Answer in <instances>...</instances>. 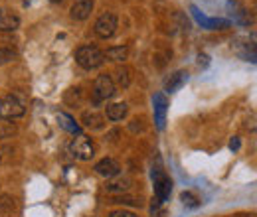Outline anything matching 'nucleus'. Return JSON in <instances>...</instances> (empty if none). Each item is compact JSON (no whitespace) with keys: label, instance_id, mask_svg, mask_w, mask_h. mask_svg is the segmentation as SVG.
I'll use <instances>...</instances> for the list:
<instances>
[{"label":"nucleus","instance_id":"obj_1","mask_svg":"<svg viewBox=\"0 0 257 217\" xmlns=\"http://www.w3.org/2000/svg\"><path fill=\"white\" fill-rule=\"evenodd\" d=\"M75 62L79 67H83V69H97V67H101L103 62H105V54L95 48V46H83V48H79L77 52H75Z\"/></svg>","mask_w":257,"mask_h":217},{"label":"nucleus","instance_id":"obj_2","mask_svg":"<svg viewBox=\"0 0 257 217\" xmlns=\"http://www.w3.org/2000/svg\"><path fill=\"white\" fill-rule=\"evenodd\" d=\"M26 113V107L20 99H16L14 95H6L0 99V117L6 119V121H12V119H20L22 115Z\"/></svg>","mask_w":257,"mask_h":217},{"label":"nucleus","instance_id":"obj_3","mask_svg":"<svg viewBox=\"0 0 257 217\" xmlns=\"http://www.w3.org/2000/svg\"><path fill=\"white\" fill-rule=\"evenodd\" d=\"M69 152H71L73 158L87 162V160H91L93 154H95V146H93V142H91L87 136L79 134L77 138L71 140V144H69Z\"/></svg>","mask_w":257,"mask_h":217},{"label":"nucleus","instance_id":"obj_4","mask_svg":"<svg viewBox=\"0 0 257 217\" xmlns=\"http://www.w3.org/2000/svg\"><path fill=\"white\" fill-rule=\"evenodd\" d=\"M117 16L113 14V12H105V14H101L99 18H97L95 26H93V32H95V36L99 38H103V40H107V38H111L115 32H117Z\"/></svg>","mask_w":257,"mask_h":217},{"label":"nucleus","instance_id":"obj_5","mask_svg":"<svg viewBox=\"0 0 257 217\" xmlns=\"http://www.w3.org/2000/svg\"><path fill=\"white\" fill-rule=\"evenodd\" d=\"M153 180H155V193H157V199L159 201H166L172 193V180L164 174L162 168L153 170Z\"/></svg>","mask_w":257,"mask_h":217},{"label":"nucleus","instance_id":"obj_6","mask_svg":"<svg viewBox=\"0 0 257 217\" xmlns=\"http://www.w3.org/2000/svg\"><path fill=\"white\" fill-rule=\"evenodd\" d=\"M115 95V85H113V79L109 75H99L95 79V85H93V101L101 103V101H107Z\"/></svg>","mask_w":257,"mask_h":217},{"label":"nucleus","instance_id":"obj_7","mask_svg":"<svg viewBox=\"0 0 257 217\" xmlns=\"http://www.w3.org/2000/svg\"><path fill=\"white\" fill-rule=\"evenodd\" d=\"M95 172L99 174V176H103V178L111 180V178L119 176L121 166H119V162H117V160H113V158H103V160H99V162L95 164Z\"/></svg>","mask_w":257,"mask_h":217},{"label":"nucleus","instance_id":"obj_8","mask_svg":"<svg viewBox=\"0 0 257 217\" xmlns=\"http://www.w3.org/2000/svg\"><path fill=\"white\" fill-rule=\"evenodd\" d=\"M153 103H155V123L159 126V130L164 128V123H166V111H168V101H166V97L162 93H157L155 95V99H153Z\"/></svg>","mask_w":257,"mask_h":217},{"label":"nucleus","instance_id":"obj_9","mask_svg":"<svg viewBox=\"0 0 257 217\" xmlns=\"http://www.w3.org/2000/svg\"><path fill=\"white\" fill-rule=\"evenodd\" d=\"M186 81H188V71L178 69L176 73H172V75L166 79L164 91H166V93H174V91H178L182 85H186Z\"/></svg>","mask_w":257,"mask_h":217},{"label":"nucleus","instance_id":"obj_10","mask_svg":"<svg viewBox=\"0 0 257 217\" xmlns=\"http://www.w3.org/2000/svg\"><path fill=\"white\" fill-rule=\"evenodd\" d=\"M20 28V18L6 10V8H0V30L2 32H14Z\"/></svg>","mask_w":257,"mask_h":217},{"label":"nucleus","instance_id":"obj_11","mask_svg":"<svg viewBox=\"0 0 257 217\" xmlns=\"http://www.w3.org/2000/svg\"><path fill=\"white\" fill-rule=\"evenodd\" d=\"M93 10V0H77L73 6H71V18L73 20H87L89 14Z\"/></svg>","mask_w":257,"mask_h":217},{"label":"nucleus","instance_id":"obj_12","mask_svg":"<svg viewBox=\"0 0 257 217\" xmlns=\"http://www.w3.org/2000/svg\"><path fill=\"white\" fill-rule=\"evenodd\" d=\"M56 119H58V124L64 128V130H67V132H71V134H81V126L75 123L67 113H58L56 115Z\"/></svg>","mask_w":257,"mask_h":217},{"label":"nucleus","instance_id":"obj_13","mask_svg":"<svg viewBox=\"0 0 257 217\" xmlns=\"http://www.w3.org/2000/svg\"><path fill=\"white\" fill-rule=\"evenodd\" d=\"M192 12H194V16H196V20H198L204 28H208V30H220V28H225V26H227V20H210V18L202 16L196 6H192Z\"/></svg>","mask_w":257,"mask_h":217},{"label":"nucleus","instance_id":"obj_14","mask_svg":"<svg viewBox=\"0 0 257 217\" xmlns=\"http://www.w3.org/2000/svg\"><path fill=\"white\" fill-rule=\"evenodd\" d=\"M127 105L125 103H113V105H109L107 107V119L109 121H123L125 117H127Z\"/></svg>","mask_w":257,"mask_h":217},{"label":"nucleus","instance_id":"obj_15","mask_svg":"<svg viewBox=\"0 0 257 217\" xmlns=\"http://www.w3.org/2000/svg\"><path fill=\"white\" fill-rule=\"evenodd\" d=\"M105 58H109V60H113V62H125L128 58V48H125V46L109 48L107 54H105Z\"/></svg>","mask_w":257,"mask_h":217},{"label":"nucleus","instance_id":"obj_16","mask_svg":"<svg viewBox=\"0 0 257 217\" xmlns=\"http://www.w3.org/2000/svg\"><path fill=\"white\" fill-rule=\"evenodd\" d=\"M83 123L89 128H103V117L97 115V113H83Z\"/></svg>","mask_w":257,"mask_h":217},{"label":"nucleus","instance_id":"obj_17","mask_svg":"<svg viewBox=\"0 0 257 217\" xmlns=\"http://www.w3.org/2000/svg\"><path fill=\"white\" fill-rule=\"evenodd\" d=\"M128 187H131V180L128 178H119V180H115L107 186V191H127Z\"/></svg>","mask_w":257,"mask_h":217},{"label":"nucleus","instance_id":"obj_18","mask_svg":"<svg viewBox=\"0 0 257 217\" xmlns=\"http://www.w3.org/2000/svg\"><path fill=\"white\" fill-rule=\"evenodd\" d=\"M180 199H182V203L188 205V207H198V205H200L198 195H194L192 191H184V193L180 195Z\"/></svg>","mask_w":257,"mask_h":217},{"label":"nucleus","instance_id":"obj_19","mask_svg":"<svg viewBox=\"0 0 257 217\" xmlns=\"http://www.w3.org/2000/svg\"><path fill=\"white\" fill-rule=\"evenodd\" d=\"M117 83H119L121 87H128V83H131V75H128L127 67H119V69H117Z\"/></svg>","mask_w":257,"mask_h":217},{"label":"nucleus","instance_id":"obj_20","mask_svg":"<svg viewBox=\"0 0 257 217\" xmlns=\"http://www.w3.org/2000/svg\"><path fill=\"white\" fill-rule=\"evenodd\" d=\"M109 217H139V215L133 213V211H127V209H117V211H111Z\"/></svg>","mask_w":257,"mask_h":217},{"label":"nucleus","instance_id":"obj_21","mask_svg":"<svg viewBox=\"0 0 257 217\" xmlns=\"http://www.w3.org/2000/svg\"><path fill=\"white\" fill-rule=\"evenodd\" d=\"M229 148H231V150H237V148H239V140H237V138H233V140L229 142Z\"/></svg>","mask_w":257,"mask_h":217},{"label":"nucleus","instance_id":"obj_22","mask_svg":"<svg viewBox=\"0 0 257 217\" xmlns=\"http://www.w3.org/2000/svg\"><path fill=\"white\" fill-rule=\"evenodd\" d=\"M50 2H52V4H62L64 0H50Z\"/></svg>","mask_w":257,"mask_h":217}]
</instances>
